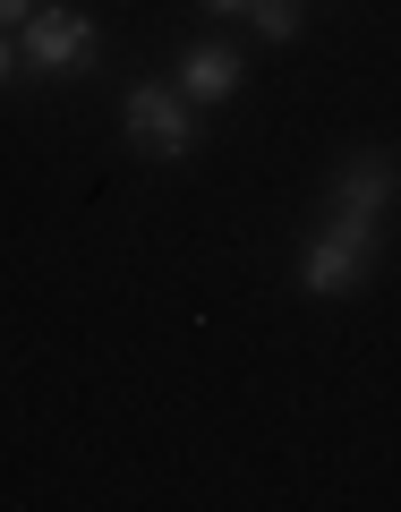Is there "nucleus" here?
<instances>
[{
    "mask_svg": "<svg viewBox=\"0 0 401 512\" xmlns=\"http://www.w3.org/2000/svg\"><path fill=\"white\" fill-rule=\"evenodd\" d=\"M120 128H128V146H137V154L180 163V154L197 146V103H188L171 77H137V86L120 94Z\"/></svg>",
    "mask_w": 401,
    "mask_h": 512,
    "instance_id": "f257e3e1",
    "label": "nucleus"
},
{
    "mask_svg": "<svg viewBox=\"0 0 401 512\" xmlns=\"http://www.w3.org/2000/svg\"><path fill=\"white\" fill-rule=\"evenodd\" d=\"M367 265H376V231L325 214V231H316L308 256H299V291H308V299H350L367 282Z\"/></svg>",
    "mask_w": 401,
    "mask_h": 512,
    "instance_id": "20e7f679",
    "label": "nucleus"
},
{
    "mask_svg": "<svg viewBox=\"0 0 401 512\" xmlns=\"http://www.w3.org/2000/svg\"><path fill=\"white\" fill-rule=\"evenodd\" d=\"M26 18H35V0H0V35H18Z\"/></svg>",
    "mask_w": 401,
    "mask_h": 512,
    "instance_id": "0eeeda50",
    "label": "nucleus"
},
{
    "mask_svg": "<svg viewBox=\"0 0 401 512\" xmlns=\"http://www.w3.org/2000/svg\"><path fill=\"white\" fill-rule=\"evenodd\" d=\"M205 9H214V18H248L256 0H205Z\"/></svg>",
    "mask_w": 401,
    "mask_h": 512,
    "instance_id": "1a4fd4ad",
    "label": "nucleus"
},
{
    "mask_svg": "<svg viewBox=\"0 0 401 512\" xmlns=\"http://www.w3.org/2000/svg\"><path fill=\"white\" fill-rule=\"evenodd\" d=\"M239 77H248V69H239L231 43H188L180 69H171V86H180L197 111H214V103H231V94H239Z\"/></svg>",
    "mask_w": 401,
    "mask_h": 512,
    "instance_id": "39448f33",
    "label": "nucleus"
},
{
    "mask_svg": "<svg viewBox=\"0 0 401 512\" xmlns=\"http://www.w3.org/2000/svg\"><path fill=\"white\" fill-rule=\"evenodd\" d=\"M248 18H256V35H274V43H291L299 26H308V18H299V0H256Z\"/></svg>",
    "mask_w": 401,
    "mask_h": 512,
    "instance_id": "423d86ee",
    "label": "nucleus"
},
{
    "mask_svg": "<svg viewBox=\"0 0 401 512\" xmlns=\"http://www.w3.org/2000/svg\"><path fill=\"white\" fill-rule=\"evenodd\" d=\"M18 69H26V60H18V35H0V86H9Z\"/></svg>",
    "mask_w": 401,
    "mask_h": 512,
    "instance_id": "6e6552de",
    "label": "nucleus"
},
{
    "mask_svg": "<svg viewBox=\"0 0 401 512\" xmlns=\"http://www.w3.org/2000/svg\"><path fill=\"white\" fill-rule=\"evenodd\" d=\"M18 60L35 77H86L94 60H103V26H94L86 9H43L35 0V18L18 26Z\"/></svg>",
    "mask_w": 401,
    "mask_h": 512,
    "instance_id": "f03ea898",
    "label": "nucleus"
},
{
    "mask_svg": "<svg viewBox=\"0 0 401 512\" xmlns=\"http://www.w3.org/2000/svg\"><path fill=\"white\" fill-rule=\"evenodd\" d=\"M393 197H401V163H393L384 146H359V154H342V171H333L325 214H333V222H359V231H384Z\"/></svg>",
    "mask_w": 401,
    "mask_h": 512,
    "instance_id": "7ed1b4c3",
    "label": "nucleus"
}]
</instances>
